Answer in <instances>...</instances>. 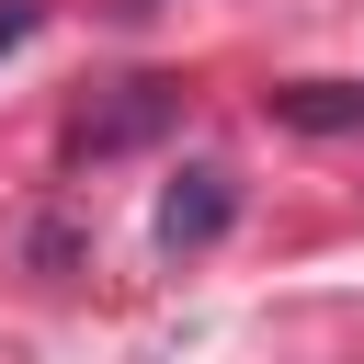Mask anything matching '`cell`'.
Returning <instances> with one entry per match:
<instances>
[{
	"mask_svg": "<svg viewBox=\"0 0 364 364\" xmlns=\"http://www.w3.org/2000/svg\"><path fill=\"white\" fill-rule=\"evenodd\" d=\"M228 228H239V171H216V159L171 171V193H159V250L193 262V250H216Z\"/></svg>",
	"mask_w": 364,
	"mask_h": 364,
	"instance_id": "obj_1",
	"label": "cell"
},
{
	"mask_svg": "<svg viewBox=\"0 0 364 364\" xmlns=\"http://www.w3.org/2000/svg\"><path fill=\"white\" fill-rule=\"evenodd\" d=\"M182 114V80H125V102H102V114H80V159H125V148H148L159 125Z\"/></svg>",
	"mask_w": 364,
	"mask_h": 364,
	"instance_id": "obj_2",
	"label": "cell"
},
{
	"mask_svg": "<svg viewBox=\"0 0 364 364\" xmlns=\"http://www.w3.org/2000/svg\"><path fill=\"white\" fill-rule=\"evenodd\" d=\"M273 125H296V136H353V125H364V91H353V80H296V91H273Z\"/></svg>",
	"mask_w": 364,
	"mask_h": 364,
	"instance_id": "obj_3",
	"label": "cell"
},
{
	"mask_svg": "<svg viewBox=\"0 0 364 364\" xmlns=\"http://www.w3.org/2000/svg\"><path fill=\"white\" fill-rule=\"evenodd\" d=\"M34 23H46V11H34V0H11V11H0V57H11V46L34 34Z\"/></svg>",
	"mask_w": 364,
	"mask_h": 364,
	"instance_id": "obj_4",
	"label": "cell"
},
{
	"mask_svg": "<svg viewBox=\"0 0 364 364\" xmlns=\"http://www.w3.org/2000/svg\"><path fill=\"white\" fill-rule=\"evenodd\" d=\"M114 11H159V0H114Z\"/></svg>",
	"mask_w": 364,
	"mask_h": 364,
	"instance_id": "obj_5",
	"label": "cell"
}]
</instances>
